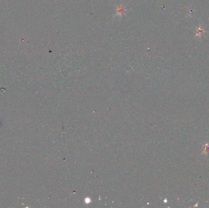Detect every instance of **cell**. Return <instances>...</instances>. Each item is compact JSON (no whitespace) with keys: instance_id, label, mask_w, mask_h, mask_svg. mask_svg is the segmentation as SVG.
<instances>
[{"instance_id":"6da1fadb","label":"cell","mask_w":209,"mask_h":208,"mask_svg":"<svg viewBox=\"0 0 209 208\" xmlns=\"http://www.w3.org/2000/svg\"><path fill=\"white\" fill-rule=\"evenodd\" d=\"M116 14L114 15V17H122L123 15H125V12L128 11V9L126 8V6H124V5H120V6H116Z\"/></svg>"}]
</instances>
